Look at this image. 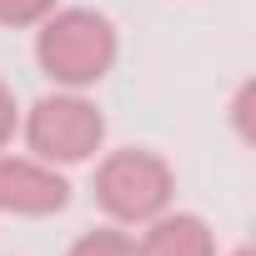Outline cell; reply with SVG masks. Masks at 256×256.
I'll return each instance as SVG.
<instances>
[{
  "label": "cell",
  "instance_id": "cell-1",
  "mask_svg": "<svg viewBox=\"0 0 256 256\" xmlns=\"http://www.w3.org/2000/svg\"><path fill=\"white\" fill-rule=\"evenodd\" d=\"M120 56V36L110 26V16L90 10V6H56L40 26H36V66L46 80H56V90H90L110 76Z\"/></svg>",
  "mask_w": 256,
  "mask_h": 256
},
{
  "label": "cell",
  "instance_id": "cell-2",
  "mask_svg": "<svg viewBox=\"0 0 256 256\" xmlns=\"http://www.w3.org/2000/svg\"><path fill=\"white\" fill-rule=\"evenodd\" d=\"M90 196H96V206L106 211V221H116V226H146V221H156L161 211H171L176 171H171V161H166L161 151L120 146V151H106V156L96 161Z\"/></svg>",
  "mask_w": 256,
  "mask_h": 256
},
{
  "label": "cell",
  "instance_id": "cell-3",
  "mask_svg": "<svg viewBox=\"0 0 256 256\" xmlns=\"http://www.w3.org/2000/svg\"><path fill=\"white\" fill-rule=\"evenodd\" d=\"M26 151L50 166H80L106 146V116L86 90H50L20 110Z\"/></svg>",
  "mask_w": 256,
  "mask_h": 256
},
{
  "label": "cell",
  "instance_id": "cell-4",
  "mask_svg": "<svg viewBox=\"0 0 256 256\" xmlns=\"http://www.w3.org/2000/svg\"><path fill=\"white\" fill-rule=\"evenodd\" d=\"M70 206V181L40 156L0 151V211L6 216H56Z\"/></svg>",
  "mask_w": 256,
  "mask_h": 256
},
{
  "label": "cell",
  "instance_id": "cell-5",
  "mask_svg": "<svg viewBox=\"0 0 256 256\" xmlns=\"http://www.w3.org/2000/svg\"><path fill=\"white\" fill-rule=\"evenodd\" d=\"M141 256H216V231L196 211H161L146 221Z\"/></svg>",
  "mask_w": 256,
  "mask_h": 256
},
{
  "label": "cell",
  "instance_id": "cell-6",
  "mask_svg": "<svg viewBox=\"0 0 256 256\" xmlns=\"http://www.w3.org/2000/svg\"><path fill=\"white\" fill-rule=\"evenodd\" d=\"M66 256H141V241L126 231V226L106 221V226H96V231H80Z\"/></svg>",
  "mask_w": 256,
  "mask_h": 256
},
{
  "label": "cell",
  "instance_id": "cell-7",
  "mask_svg": "<svg viewBox=\"0 0 256 256\" xmlns=\"http://www.w3.org/2000/svg\"><path fill=\"white\" fill-rule=\"evenodd\" d=\"M56 6H60V0H0V26H6V30H30Z\"/></svg>",
  "mask_w": 256,
  "mask_h": 256
},
{
  "label": "cell",
  "instance_id": "cell-8",
  "mask_svg": "<svg viewBox=\"0 0 256 256\" xmlns=\"http://www.w3.org/2000/svg\"><path fill=\"white\" fill-rule=\"evenodd\" d=\"M251 106H256V86L246 80L241 90H236V100H231V126H236V136L251 146L256 141V131H251Z\"/></svg>",
  "mask_w": 256,
  "mask_h": 256
},
{
  "label": "cell",
  "instance_id": "cell-9",
  "mask_svg": "<svg viewBox=\"0 0 256 256\" xmlns=\"http://www.w3.org/2000/svg\"><path fill=\"white\" fill-rule=\"evenodd\" d=\"M16 131H20V106H16V90L0 80V151L16 141Z\"/></svg>",
  "mask_w": 256,
  "mask_h": 256
},
{
  "label": "cell",
  "instance_id": "cell-10",
  "mask_svg": "<svg viewBox=\"0 0 256 256\" xmlns=\"http://www.w3.org/2000/svg\"><path fill=\"white\" fill-rule=\"evenodd\" d=\"M231 256H256V251H251V246H236V251H231Z\"/></svg>",
  "mask_w": 256,
  "mask_h": 256
}]
</instances>
